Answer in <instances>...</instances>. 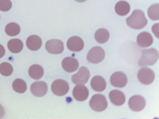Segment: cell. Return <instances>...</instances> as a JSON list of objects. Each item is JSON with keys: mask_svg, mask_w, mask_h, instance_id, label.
Here are the masks:
<instances>
[{"mask_svg": "<svg viewBox=\"0 0 159 119\" xmlns=\"http://www.w3.org/2000/svg\"><path fill=\"white\" fill-rule=\"evenodd\" d=\"M137 78L139 82L144 85H150L154 80L155 73L150 68L143 67L138 72Z\"/></svg>", "mask_w": 159, "mask_h": 119, "instance_id": "cell-6", "label": "cell"}, {"mask_svg": "<svg viewBox=\"0 0 159 119\" xmlns=\"http://www.w3.org/2000/svg\"><path fill=\"white\" fill-rule=\"evenodd\" d=\"M90 76L89 70L85 66H82L77 73L72 76V81L75 85H84L87 83Z\"/></svg>", "mask_w": 159, "mask_h": 119, "instance_id": "cell-7", "label": "cell"}, {"mask_svg": "<svg viewBox=\"0 0 159 119\" xmlns=\"http://www.w3.org/2000/svg\"><path fill=\"white\" fill-rule=\"evenodd\" d=\"M20 30L19 25L15 22L10 23L6 25L5 29L6 34L10 36L18 35L20 33Z\"/></svg>", "mask_w": 159, "mask_h": 119, "instance_id": "cell-23", "label": "cell"}, {"mask_svg": "<svg viewBox=\"0 0 159 119\" xmlns=\"http://www.w3.org/2000/svg\"><path fill=\"white\" fill-rule=\"evenodd\" d=\"M127 25L132 29H143L148 24L144 13L140 10H135L126 20Z\"/></svg>", "mask_w": 159, "mask_h": 119, "instance_id": "cell-1", "label": "cell"}, {"mask_svg": "<svg viewBox=\"0 0 159 119\" xmlns=\"http://www.w3.org/2000/svg\"><path fill=\"white\" fill-rule=\"evenodd\" d=\"M29 76L35 80H40L44 75V70L41 66L33 65L29 68Z\"/></svg>", "mask_w": 159, "mask_h": 119, "instance_id": "cell-21", "label": "cell"}, {"mask_svg": "<svg viewBox=\"0 0 159 119\" xmlns=\"http://www.w3.org/2000/svg\"><path fill=\"white\" fill-rule=\"evenodd\" d=\"M128 104L131 110L135 112H139L145 107L146 102L143 97L139 95H135L130 97Z\"/></svg>", "mask_w": 159, "mask_h": 119, "instance_id": "cell-8", "label": "cell"}, {"mask_svg": "<svg viewBox=\"0 0 159 119\" xmlns=\"http://www.w3.org/2000/svg\"><path fill=\"white\" fill-rule=\"evenodd\" d=\"M5 50L4 46L0 44V58H2L5 55Z\"/></svg>", "mask_w": 159, "mask_h": 119, "instance_id": "cell-29", "label": "cell"}, {"mask_svg": "<svg viewBox=\"0 0 159 119\" xmlns=\"http://www.w3.org/2000/svg\"><path fill=\"white\" fill-rule=\"evenodd\" d=\"M12 2L10 0H0V11H7L11 9Z\"/></svg>", "mask_w": 159, "mask_h": 119, "instance_id": "cell-27", "label": "cell"}, {"mask_svg": "<svg viewBox=\"0 0 159 119\" xmlns=\"http://www.w3.org/2000/svg\"><path fill=\"white\" fill-rule=\"evenodd\" d=\"M109 98L112 104L115 105H123L125 101V97L121 91L114 89L111 91L109 94Z\"/></svg>", "mask_w": 159, "mask_h": 119, "instance_id": "cell-14", "label": "cell"}, {"mask_svg": "<svg viewBox=\"0 0 159 119\" xmlns=\"http://www.w3.org/2000/svg\"><path fill=\"white\" fill-rule=\"evenodd\" d=\"M152 30L153 34L157 38H159V23L153 25L152 28Z\"/></svg>", "mask_w": 159, "mask_h": 119, "instance_id": "cell-28", "label": "cell"}, {"mask_svg": "<svg viewBox=\"0 0 159 119\" xmlns=\"http://www.w3.org/2000/svg\"><path fill=\"white\" fill-rule=\"evenodd\" d=\"M26 45L28 48L31 50H38L42 46V39L37 35H31L27 39Z\"/></svg>", "mask_w": 159, "mask_h": 119, "instance_id": "cell-18", "label": "cell"}, {"mask_svg": "<svg viewBox=\"0 0 159 119\" xmlns=\"http://www.w3.org/2000/svg\"><path fill=\"white\" fill-rule=\"evenodd\" d=\"M89 106L94 111L102 112L107 108L108 102L104 95L97 94L92 97L89 102Z\"/></svg>", "mask_w": 159, "mask_h": 119, "instance_id": "cell-3", "label": "cell"}, {"mask_svg": "<svg viewBox=\"0 0 159 119\" xmlns=\"http://www.w3.org/2000/svg\"><path fill=\"white\" fill-rule=\"evenodd\" d=\"M62 66L66 72H72L78 70L79 63L75 58L72 57H66L62 60Z\"/></svg>", "mask_w": 159, "mask_h": 119, "instance_id": "cell-16", "label": "cell"}, {"mask_svg": "<svg viewBox=\"0 0 159 119\" xmlns=\"http://www.w3.org/2000/svg\"><path fill=\"white\" fill-rule=\"evenodd\" d=\"M5 115V110L4 108L0 104V118H2Z\"/></svg>", "mask_w": 159, "mask_h": 119, "instance_id": "cell-30", "label": "cell"}, {"mask_svg": "<svg viewBox=\"0 0 159 119\" xmlns=\"http://www.w3.org/2000/svg\"><path fill=\"white\" fill-rule=\"evenodd\" d=\"M31 91L32 94L35 97H43L48 92L47 84L43 81L34 82L31 85Z\"/></svg>", "mask_w": 159, "mask_h": 119, "instance_id": "cell-11", "label": "cell"}, {"mask_svg": "<svg viewBox=\"0 0 159 119\" xmlns=\"http://www.w3.org/2000/svg\"><path fill=\"white\" fill-rule=\"evenodd\" d=\"M110 38V33L107 29H100L95 32V39L98 43L103 44Z\"/></svg>", "mask_w": 159, "mask_h": 119, "instance_id": "cell-22", "label": "cell"}, {"mask_svg": "<svg viewBox=\"0 0 159 119\" xmlns=\"http://www.w3.org/2000/svg\"><path fill=\"white\" fill-rule=\"evenodd\" d=\"M105 57V53L103 48L99 46H96L90 50L88 53L87 59L90 63L98 64L101 62Z\"/></svg>", "mask_w": 159, "mask_h": 119, "instance_id": "cell-4", "label": "cell"}, {"mask_svg": "<svg viewBox=\"0 0 159 119\" xmlns=\"http://www.w3.org/2000/svg\"><path fill=\"white\" fill-rule=\"evenodd\" d=\"M51 89L54 94L58 96H63L67 94L70 89V86L66 81L59 79L53 82Z\"/></svg>", "mask_w": 159, "mask_h": 119, "instance_id": "cell-5", "label": "cell"}, {"mask_svg": "<svg viewBox=\"0 0 159 119\" xmlns=\"http://www.w3.org/2000/svg\"><path fill=\"white\" fill-rule=\"evenodd\" d=\"M115 10L116 13L119 16H126L130 11V5L125 1H120L116 5Z\"/></svg>", "mask_w": 159, "mask_h": 119, "instance_id": "cell-19", "label": "cell"}, {"mask_svg": "<svg viewBox=\"0 0 159 119\" xmlns=\"http://www.w3.org/2000/svg\"><path fill=\"white\" fill-rule=\"evenodd\" d=\"M12 87L16 92L22 94L27 90V84L23 80L17 79L13 83Z\"/></svg>", "mask_w": 159, "mask_h": 119, "instance_id": "cell-24", "label": "cell"}, {"mask_svg": "<svg viewBox=\"0 0 159 119\" xmlns=\"http://www.w3.org/2000/svg\"><path fill=\"white\" fill-rule=\"evenodd\" d=\"M91 86L94 90L101 92L106 89L107 83L103 77L97 76L92 78L91 81Z\"/></svg>", "mask_w": 159, "mask_h": 119, "instance_id": "cell-17", "label": "cell"}, {"mask_svg": "<svg viewBox=\"0 0 159 119\" xmlns=\"http://www.w3.org/2000/svg\"><path fill=\"white\" fill-rule=\"evenodd\" d=\"M45 48L50 53L59 54L62 53L64 47L62 41L58 39H51L47 41Z\"/></svg>", "mask_w": 159, "mask_h": 119, "instance_id": "cell-9", "label": "cell"}, {"mask_svg": "<svg viewBox=\"0 0 159 119\" xmlns=\"http://www.w3.org/2000/svg\"><path fill=\"white\" fill-rule=\"evenodd\" d=\"M84 43L83 40L78 36H72L68 39L67 46L71 51H81L84 48Z\"/></svg>", "mask_w": 159, "mask_h": 119, "instance_id": "cell-13", "label": "cell"}, {"mask_svg": "<svg viewBox=\"0 0 159 119\" xmlns=\"http://www.w3.org/2000/svg\"><path fill=\"white\" fill-rule=\"evenodd\" d=\"M148 16L150 19L153 21L159 19V4H155L151 5L148 9Z\"/></svg>", "mask_w": 159, "mask_h": 119, "instance_id": "cell-25", "label": "cell"}, {"mask_svg": "<svg viewBox=\"0 0 159 119\" xmlns=\"http://www.w3.org/2000/svg\"><path fill=\"white\" fill-rule=\"evenodd\" d=\"M13 69L11 65L7 62H3L0 64V73L5 76H8L12 73Z\"/></svg>", "mask_w": 159, "mask_h": 119, "instance_id": "cell-26", "label": "cell"}, {"mask_svg": "<svg viewBox=\"0 0 159 119\" xmlns=\"http://www.w3.org/2000/svg\"><path fill=\"white\" fill-rule=\"evenodd\" d=\"M153 38L148 32H141L138 34L137 39V44L140 47L147 48L152 45L153 43Z\"/></svg>", "mask_w": 159, "mask_h": 119, "instance_id": "cell-15", "label": "cell"}, {"mask_svg": "<svg viewBox=\"0 0 159 119\" xmlns=\"http://www.w3.org/2000/svg\"><path fill=\"white\" fill-rule=\"evenodd\" d=\"M23 46L22 41L18 39H12L7 43L8 49L14 53H20L23 48Z\"/></svg>", "mask_w": 159, "mask_h": 119, "instance_id": "cell-20", "label": "cell"}, {"mask_svg": "<svg viewBox=\"0 0 159 119\" xmlns=\"http://www.w3.org/2000/svg\"><path fill=\"white\" fill-rule=\"evenodd\" d=\"M73 97L77 101L83 102L87 99L89 95L88 89L85 85H77L72 91Z\"/></svg>", "mask_w": 159, "mask_h": 119, "instance_id": "cell-12", "label": "cell"}, {"mask_svg": "<svg viewBox=\"0 0 159 119\" xmlns=\"http://www.w3.org/2000/svg\"><path fill=\"white\" fill-rule=\"evenodd\" d=\"M127 81L126 76L121 72H114L110 79V82L112 86L120 88L125 87L127 84Z\"/></svg>", "mask_w": 159, "mask_h": 119, "instance_id": "cell-10", "label": "cell"}, {"mask_svg": "<svg viewBox=\"0 0 159 119\" xmlns=\"http://www.w3.org/2000/svg\"><path fill=\"white\" fill-rule=\"evenodd\" d=\"M142 53L141 58L138 62V65L140 66L153 65L158 59V52L154 48L144 49Z\"/></svg>", "mask_w": 159, "mask_h": 119, "instance_id": "cell-2", "label": "cell"}, {"mask_svg": "<svg viewBox=\"0 0 159 119\" xmlns=\"http://www.w3.org/2000/svg\"><path fill=\"white\" fill-rule=\"evenodd\" d=\"M75 1H76V2H85V1H87V0H75Z\"/></svg>", "mask_w": 159, "mask_h": 119, "instance_id": "cell-31", "label": "cell"}]
</instances>
